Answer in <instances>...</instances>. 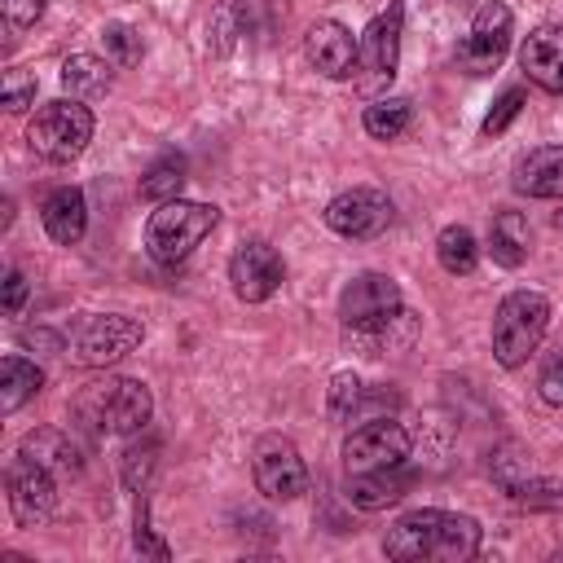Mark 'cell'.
<instances>
[{
	"label": "cell",
	"instance_id": "cell-25",
	"mask_svg": "<svg viewBox=\"0 0 563 563\" xmlns=\"http://www.w3.org/2000/svg\"><path fill=\"white\" fill-rule=\"evenodd\" d=\"M361 123H365V132H369L374 141H396V136L413 123V101H409V97H374V101L365 106Z\"/></svg>",
	"mask_w": 563,
	"mask_h": 563
},
{
	"label": "cell",
	"instance_id": "cell-7",
	"mask_svg": "<svg viewBox=\"0 0 563 563\" xmlns=\"http://www.w3.org/2000/svg\"><path fill=\"white\" fill-rule=\"evenodd\" d=\"M400 312H405V295H400L396 277H387V273H356L339 290V325L347 334L378 330Z\"/></svg>",
	"mask_w": 563,
	"mask_h": 563
},
{
	"label": "cell",
	"instance_id": "cell-4",
	"mask_svg": "<svg viewBox=\"0 0 563 563\" xmlns=\"http://www.w3.org/2000/svg\"><path fill=\"white\" fill-rule=\"evenodd\" d=\"M220 224V211L211 202H189V198H167L150 211L145 220V251L158 264H180L189 260L202 238Z\"/></svg>",
	"mask_w": 563,
	"mask_h": 563
},
{
	"label": "cell",
	"instance_id": "cell-2",
	"mask_svg": "<svg viewBox=\"0 0 563 563\" xmlns=\"http://www.w3.org/2000/svg\"><path fill=\"white\" fill-rule=\"evenodd\" d=\"M75 418L106 435H136L154 413V396L141 378H92L75 396Z\"/></svg>",
	"mask_w": 563,
	"mask_h": 563
},
{
	"label": "cell",
	"instance_id": "cell-12",
	"mask_svg": "<svg viewBox=\"0 0 563 563\" xmlns=\"http://www.w3.org/2000/svg\"><path fill=\"white\" fill-rule=\"evenodd\" d=\"M409 431L396 418H369L365 427H356L343 440V471L361 475V471H378V466H396L409 457Z\"/></svg>",
	"mask_w": 563,
	"mask_h": 563
},
{
	"label": "cell",
	"instance_id": "cell-10",
	"mask_svg": "<svg viewBox=\"0 0 563 563\" xmlns=\"http://www.w3.org/2000/svg\"><path fill=\"white\" fill-rule=\"evenodd\" d=\"M396 207L387 198V189L378 185H352L343 194H334L321 211V220L339 233V238H352V242H365V238H378L387 224H391Z\"/></svg>",
	"mask_w": 563,
	"mask_h": 563
},
{
	"label": "cell",
	"instance_id": "cell-28",
	"mask_svg": "<svg viewBox=\"0 0 563 563\" xmlns=\"http://www.w3.org/2000/svg\"><path fill=\"white\" fill-rule=\"evenodd\" d=\"M101 44H106V57H110L119 70H132V66L141 62V53H145L141 31L128 26V22H106V26H101Z\"/></svg>",
	"mask_w": 563,
	"mask_h": 563
},
{
	"label": "cell",
	"instance_id": "cell-32",
	"mask_svg": "<svg viewBox=\"0 0 563 563\" xmlns=\"http://www.w3.org/2000/svg\"><path fill=\"white\" fill-rule=\"evenodd\" d=\"M537 387H541L545 405H559V409H563V347H554V352H550V356L541 361Z\"/></svg>",
	"mask_w": 563,
	"mask_h": 563
},
{
	"label": "cell",
	"instance_id": "cell-31",
	"mask_svg": "<svg viewBox=\"0 0 563 563\" xmlns=\"http://www.w3.org/2000/svg\"><path fill=\"white\" fill-rule=\"evenodd\" d=\"M31 101H35V75L22 70V66L4 70V110L22 114V110H31Z\"/></svg>",
	"mask_w": 563,
	"mask_h": 563
},
{
	"label": "cell",
	"instance_id": "cell-1",
	"mask_svg": "<svg viewBox=\"0 0 563 563\" xmlns=\"http://www.w3.org/2000/svg\"><path fill=\"white\" fill-rule=\"evenodd\" d=\"M479 537L484 532L471 515L422 506V510L400 515L387 528L383 550L387 559H400V563H466L479 554Z\"/></svg>",
	"mask_w": 563,
	"mask_h": 563
},
{
	"label": "cell",
	"instance_id": "cell-8",
	"mask_svg": "<svg viewBox=\"0 0 563 563\" xmlns=\"http://www.w3.org/2000/svg\"><path fill=\"white\" fill-rule=\"evenodd\" d=\"M400 35H405V4L387 0L383 13L369 18V26L356 40V84L361 88H383L391 84L396 66H400Z\"/></svg>",
	"mask_w": 563,
	"mask_h": 563
},
{
	"label": "cell",
	"instance_id": "cell-33",
	"mask_svg": "<svg viewBox=\"0 0 563 563\" xmlns=\"http://www.w3.org/2000/svg\"><path fill=\"white\" fill-rule=\"evenodd\" d=\"M132 545L141 550V554H150V559H172V550H167V541L150 528V510H145V501L136 506V532H132Z\"/></svg>",
	"mask_w": 563,
	"mask_h": 563
},
{
	"label": "cell",
	"instance_id": "cell-34",
	"mask_svg": "<svg viewBox=\"0 0 563 563\" xmlns=\"http://www.w3.org/2000/svg\"><path fill=\"white\" fill-rule=\"evenodd\" d=\"M9 26H35L44 18V0H0Z\"/></svg>",
	"mask_w": 563,
	"mask_h": 563
},
{
	"label": "cell",
	"instance_id": "cell-19",
	"mask_svg": "<svg viewBox=\"0 0 563 563\" xmlns=\"http://www.w3.org/2000/svg\"><path fill=\"white\" fill-rule=\"evenodd\" d=\"M409 484H413V475L405 471V462L361 471V475H347V501L356 510H387L391 501H400L409 493Z\"/></svg>",
	"mask_w": 563,
	"mask_h": 563
},
{
	"label": "cell",
	"instance_id": "cell-36",
	"mask_svg": "<svg viewBox=\"0 0 563 563\" xmlns=\"http://www.w3.org/2000/svg\"><path fill=\"white\" fill-rule=\"evenodd\" d=\"M550 224H554V229H563V207H559V211L550 216Z\"/></svg>",
	"mask_w": 563,
	"mask_h": 563
},
{
	"label": "cell",
	"instance_id": "cell-15",
	"mask_svg": "<svg viewBox=\"0 0 563 563\" xmlns=\"http://www.w3.org/2000/svg\"><path fill=\"white\" fill-rule=\"evenodd\" d=\"M303 57L325 79H352V70H356V35L343 22L321 18L303 35Z\"/></svg>",
	"mask_w": 563,
	"mask_h": 563
},
{
	"label": "cell",
	"instance_id": "cell-23",
	"mask_svg": "<svg viewBox=\"0 0 563 563\" xmlns=\"http://www.w3.org/2000/svg\"><path fill=\"white\" fill-rule=\"evenodd\" d=\"M40 387H44V369L35 361H26V356L0 361V413H18Z\"/></svg>",
	"mask_w": 563,
	"mask_h": 563
},
{
	"label": "cell",
	"instance_id": "cell-9",
	"mask_svg": "<svg viewBox=\"0 0 563 563\" xmlns=\"http://www.w3.org/2000/svg\"><path fill=\"white\" fill-rule=\"evenodd\" d=\"M251 475H255V488L268 497V501H295L308 493V466L295 449V440L268 431L255 440L251 449Z\"/></svg>",
	"mask_w": 563,
	"mask_h": 563
},
{
	"label": "cell",
	"instance_id": "cell-5",
	"mask_svg": "<svg viewBox=\"0 0 563 563\" xmlns=\"http://www.w3.org/2000/svg\"><path fill=\"white\" fill-rule=\"evenodd\" d=\"M550 330V299L541 290H510L493 312V356L501 369H519Z\"/></svg>",
	"mask_w": 563,
	"mask_h": 563
},
{
	"label": "cell",
	"instance_id": "cell-3",
	"mask_svg": "<svg viewBox=\"0 0 563 563\" xmlns=\"http://www.w3.org/2000/svg\"><path fill=\"white\" fill-rule=\"evenodd\" d=\"M141 339H145V325L136 317L84 312V317H70V325L62 330V356H70L75 365L101 369V365H114L128 352H136Z\"/></svg>",
	"mask_w": 563,
	"mask_h": 563
},
{
	"label": "cell",
	"instance_id": "cell-27",
	"mask_svg": "<svg viewBox=\"0 0 563 563\" xmlns=\"http://www.w3.org/2000/svg\"><path fill=\"white\" fill-rule=\"evenodd\" d=\"M154 466H158V440H154V435H145V440H132V444L123 449V457H119V475H123V488H132V493H145V484H150Z\"/></svg>",
	"mask_w": 563,
	"mask_h": 563
},
{
	"label": "cell",
	"instance_id": "cell-20",
	"mask_svg": "<svg viewBox=\"0 0 563 563\" xmlns=\"http://www.w3.org/2000/svg\"><path fill=\"white\" fill-rule=\"evenodd\" d=\"M114 62L110 57H97V53H70L62 62V88L75 97V101H97L114 88Z\"/></svg>",
	"mask_w": 563,
	"mask_h": 563
},
{
	"label": "cell",
	"instance_id": "cell-11",
	"mask_svg": "<svg viewBox=\"0 0 563 563\" xmlns=\"http://www.w3.org/2000/svg\"><path fill=\"white\" fill-rule=\"evenodd\" d=\"M510 31H515V13L501 0H488L475 9L471 18V35L457 44V70L466 75H493L510 48Z\"/></svg>",
	"mask_w": 563,
	"mask_h": 563
},
{
	"label": "cell",
	"instance_id": "cell-14",
	"mask_svg": "<svg viewBox=\"0 0 563 563\" xmlns=\"http://www.w3.org/2000/svg\"><path fill=\"white\" fill-rule=\"evenodd\" d=\"M229 282H233V295H238L242 303H264V299H273L277 286L286 282V264H282V255H277L264 238H251V242H242V246L233 251V260H229Z\"/></svg>",
	"mask_w": 563,
	"mask_h": 563
},
{
	"label": "cell",
	"instance_id": "cell-18",
	"mask_svg": "<svg viewBox=\"0 0 563 563\" xmlns=\"http://www.w3.org/2000/svg\"><path fill=\"white\" fill-rule=\"evenodd\" d=\"M510 185L523 198H563V145H537L515 163Z\"/></svg>",
	"mask_w": 563,
	"mask_h": 563
},
{
	"label": "cell",
	"instance_id": "cell-17",
	"mask_svg": "<svg viewBox=\"0 0 563 563\" xmlns=\"http://www.w3.org/2000/svg\"><path fill=\"white\" fill-rule=\"evenodd\" d=\"M40 220H44V233L57 242V246H75L88 229V198L79 185H57L48 189L44 207H40Z\"/></svg>",
	"mask_w": 563,
	"mask_h": 563
},
{
	"label": "cell",
	"instance_id": "cell-21",
	"mask_svg": "<svg viewBox=\"0 0 563 563\" xmlns=\"http://www.w3.org/2000/svg\"><path fill=\"white\" fill-rule=\"evenodd\" d=\"M22 453L35 457L40 466H48L53 475H79V471H84V449H79L66 431H53V427L31 431V435L22 440Z\"/></svg>",
	"mask_w": 563,
	"mask_h": 563
},
{
	"label": "cell",
	"instance_id": "cell-13",
	"mask_svg": "<svg viewBox=\"0 0 563 563\" xmlns=\"http://www.w3.org/2000/svg\"><path fill=\"white\" fill-rule=\"evenodd\" d=\"M4 488H9V510L22 528H40L48 523L53 506H57V484H53V471L40 466L35 457L18 453L4 471Z\"/></svg>",
	"mask_w": 563,
	"mask_h": 563
},
{
	"label": "cell",
	"instance_id": "cell-6",
	"mask_svg": "<svg viewBox=\"0 0 563 563\" xmlns=\"http://www.w3.org/2000/svg\"><path fill=\"white\" fill-rule=\"evenodd\" d=\"M92 141V110L75 97H57L40 106L26 123V145L44 163H75Z\"/></svg>",
	"mask_w": 563,
	"mask_h": 563
},
{
	"label": "cell",
	"instance_id": "cell-16",
	"mask_svg": "<svg viewBox=\"0 0 563 563\" xmlns=\"http://www.w3.org/2000/svg\"><path fill=\"white\" fill-rule=\"evenodd\" d=\"M519 70L541 92H563V22H545L519 44Z\"/></svg>",
	"mask_w": 563,
	"mask_h": 563
},
{
	"label": "cell",
	"instance_id": "cell-26",
	"mask_svg": "<svg viewBox=\"0 0 563 563\" xmlns=\"http://www.w3.org/2000/svg\"><path fill=\"white\" fill-rule=\"evenodd\" d=\"M185 189V154L167 150L158 163H150V172L141 176V198L150 202H167V198H180Z\"/></svg>",
	"mask_w": 563,
	"mask_h": 563
},
{
	"label": "cell",
	"instance_id": "cell-22",
	"mask_svg": "<svg viewBox=\"0 0 563 563\" xmlns=\"http://www.w3.org/2000/svg\"><path fill=\"white\" fill-rule=\"evenodd\" d=\"M528 246H532V233H528V220L510 207H501L493 220H488V251L501 268H519L528 260Z\"/></svg>",
	"mask_w": 563,
	"mask_h": 563
},
{
	"label": "cell",
	"instance_id": "cell-29",
	"mask_svg": "<svg viewBox=\"0 0 563 563\" xmlns=\"http://www.w3.org/2000/svg\"><path fill=\"white\" fill-rule=\"evenodd\" d=\"M361 400H365V383H361L352 369H339V374L330 378V418H334V422H347V418L361 409Z\"/></svg>",
	"mask_w": 563,
	"mask_h": 563
},
{
	"label": "cell",
	"instance_id": "cell-35",
	"mask_svg": "<svg viewBox=\"0 0 563 563\" xmlns=\"http://www.w3.org/2000/svg\"><path fill=\"white\" fill-rule=\"evenodd\" d=\"M26 290H31V286H26V277H22L18 268H9V273H4V312H9V317H18V312H22Z\"/></svg>",
	"mask_w": 563,
	"mask_h": 563
},
{
	"label": "cell",
	"instance_id": "cell-30",
	"mask_svg": "<svg viewBox=\"0 0 563 563\" xmlns=\"http://www.w3.org/2000/svg\"><path fill=\"white\" fill-rule=\"evenodd\" d=\"M519 110H523V88L515 84V88H506L497 101H493V110L484 114V123H479V132L484 136H497V132H506L515 119H519Z\"/></svg>",
	"mask_w": 563,
	"mask_h": 563
},
{
	"label": "cell",
	"instance_id": "cell-24",
	"mask_svg": "<svg viewBox=\"0 0 563 563\" xmlns=\"http://www.w3.org/2000/svg\"><path fill=\"white\" fill-rule=\"evenodd\" d=\"M435 260H440V268L453 273V277L475 273V264H479V242H475V233H471L466 224H444L440 238H435Z\"/></svg>",
	"mask_w": 563,
	"mask_h": 563
}]
</instances>
